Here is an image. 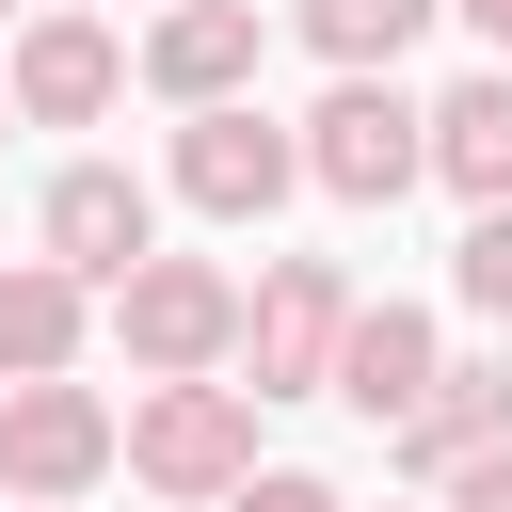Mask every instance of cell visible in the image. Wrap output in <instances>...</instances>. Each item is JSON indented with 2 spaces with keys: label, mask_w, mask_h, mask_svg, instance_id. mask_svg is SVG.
<instances>
[{
  "label": "cell",
  "mask_w": 512,
  "mask_h": 512,
  "mask_svg": "<svg viewBox=\"0 0 512 512\" xmlns=\"http://www.w3.org/2000/svg\"><path fill=\"white\" fill-rule=\"evenodd\" d=\"M128 480L176 496V512H224V496L256 480V384H224V368L128 384Z\"/></svg>",
  "instance_id": "cell-1"
},
{
  "label": "cell",
  "mask_w": 512,
  "mask_h": 512,
  "mask_svg": "<svg viewBox=\"0 0 512 512\" xmlns=\"http://www.w3.org/2000/svg\"><path fill=\"white\" fill-rule=\"evenodd\" d=\"M416 176H432V96H400V64H336V96L304 112V192L400 208Z\"/></svg>",
  "instance_id": "cell-2"
},
{
  "label": "cell",
  "mask_w": 512,
  "mask_h": 512,
  "mask_svg": "<svg viewBox=\"0 0 512 512\" xmlns=\"http://www.w3.org/2000/svg\"><path fill=\"white\" fill-rule=\"evenodd\" d=\"M96 320H112L128 384H176V368H240V272H224V256H128V272L96 288Z\"/></svg>",
  "instance_id": "cell-3"
},
{
  "label": "cell",
  "mask_w": 512,
  "mask_h": 512,
  "mask_svg": "<svg viewBox=\"0 0 512 512\" xmlns=\"http://www.w3.org/2000/svg\"><path fill=\"white\" fill-rule=\"evenodd\" d=\"M160 192H176V208H208V224H272V208L304 192V128H272L256 96H208V112H176Z\"/></svg>",
  "instance_id": "cell-4"
},
{
  "label": "cell",
  "mask_w": 512,
  "mask_h": 512,
  "mask_svg": "<svg viewBox=\"0 0 512 512\" xmlns=\"http://www.w3.org/2000/svg\"><path fill=\"white\" fill-rule=\"evenodd\" d=\"M336 336H352V272H336V256H256V288H240V368H256V400H320V384H336Z\"/></svg>",
  "instance_id": "cell-5"
},
{
  "label": "cell",
  "mask_w": 512,
  "mask_h": 512,
  "mask_svg": "<svg viewBox=\"0 0 512 512\" xmlns=\"http://www.w3.org/2000/svg\"><path fill=\"white\" fill-rule=\"evenodd\" d=\"M128 464V416L80 384V368H32V384H0V480L48 512V496H96Z\"/></svg>",
  "instance_id": "cell-6"
},
{
  "label": "cell",
  "mask_w": 512,
  "mask_h": 512,
  "mask_svg": "<svg viewBox=\"0 0 512 512\" xmlns=\"http://www.w3.org/2000/svg\"><path fill=\"white\" fill-rule=\"evenodd\" d=\"M0 96H16V128H96V112L128 96V32H112V16H80V0H32V16H16Z\"/></svg>",
  "instance_id": "cell-7"
},
{
  "label": "cell",
  "mask_w": 512,
  "mask_h": 512,
  "mask_svg": "<svg viewBox=\"0 0 512 512\" xmlns=\"http://www.w3.org/2000/svg\"><path fill=\"white\" fill-rule=\"evenodd\" d=\"M32 256H64L80 288H112L128 256H160V176H128V160H64V176L32 192Z\"/></svg>",
  "instance_id": "cell-8"
},
{
  "label": "cell",
  "mask_w": 512,
  "mask_h": 512,
  "mask_svg": "<svg viewBox=\"0 0 512 512\" xmlns=\"http://www.w3.org/2000/svg\"><path fill=\"white\" fill-rule=\"evenodd\" d=\"M256 48H272L256 0H160V16L128 32V80H144L160 112H208V96H256Z\"/></svg>",
  "instance_id": "cell-9"
},
{
  "label": "cell",
  "mask_w": 512,
  "mask_h": 512,
  "mask_svg": "<svg viewBox=\"0 0 512 512\" xmlns=\"http://www.w3.org/2000/svg\"><path fill=\"white\" fill-rule=\"evenodd\" d=\"M496 432H512V352H448V368H432V400H416V416H384V464H400V480H448V464H464V448H496Z\"/></svg>",
  "instance_id": "cell-10"
},
{
  "label": "cell",
  "mask_w": 512,
  "mask_h": 512,
  "mask_svg": "<svg viewBox=\"0 0 512 512\" xmlns=\"http://www.w3.org/2000/svg\"><path fill=\"white\" fill-rule=\"evenodd\" d=\"M432 368H448L432 304H352V336H336V384H320V400H352V416L384 432V416H416V400H432Z\"/></svg>",
  "instance_id": "cell-11"
},
{
  "label": "cell",
  "mask_w": 512,
  "mask_h": 512,
  "mask_svg": "<svg viewBox=\"0 0 512 512\" xmlns=\"http://www.w3.org/2000/svg\"><path fill=\"white\" fill-rule=\"evenodd\" d=\"M432 176H448L464 208H512V64H464V80L432 96Z\"/></svg>",
  "instance_id": "cell-12"
},
{
  "label": "cell",
  "mask_w": 512,
  "mask_h": 512,
  "mask_svg": "<svg viewBox=\"0 0 512 512\" xmlns=\"http://www.w3.org/2000/svg\"><path fill=\"white\" fill-rule=\"evenodd\" d=\"M80 336H96V288H80L64 256H16V272H0V384L80 368Z\"/></svg>",
  "instance_id": "cell-13"
},
{
  "label": "cell",
  "mask_w": 512,
  "mask_h": 512,
  "mask_svg": "<svg viewBox=\"0 0 512 512\" xmlns=\"http://www.w3.org/2000/svg\"><path fill=\"white\" fill-rule=\"evenodd\" d=\"M432 16H448V0H288V32H304L320 64H400Z\"/></svg>",
  "instance_id": "cell-14"
},
{
  "label": "cell",
  "mask_w": 512,
  "mask_h": 512,
  "mask_svg": "<svg viewBox=\"0 0 512 512\" xmlns=\"http://www.w3.org/2000/svg\"><path fill=\"white\" fill-rule=\"evenodd\" d=\"M448 288H464V320H496V336H512V208H464V240H448Z\"/></svg>",
  "instance_id": "cell-15"
},
{
  "label": "cell",
  "mask_w": 512,
  "mask_h": 512,
  "mask_svg": "<svg viewBox=\"0 0 512 512\" xmlns=\"http://www.w3.org/2000/svg\"><path fill=\"white\" fill-rule=\"evenodd\" d=\"M224 512H352V496H336V480H320V464H256V480H240V496H224Z\"/></svg>",
  "instance_id": "cell-16"
},
{
  "label": "cell",
  "mask_w": 512,
  "mask_h": 512,
  "mask_svg": "<svg viewBox=\"0 0 512 512\" xmlns=\"http://www.w3.org/2000/svg\"><path fill=\"white\" fill-rule=\"evenodd\" d=\"M432 512H512V432H496V448H464V464L432 480Z\"/></svg>",
  "instance_id": "cell-17"
},
{
  "label": "cell",
  "mask_w": 512,
  "mask_h": 512,
  "mask_svg": "<svg viewBox=\"0 0 512 512\" xmlns=\"http://www.w3.org/2000/svg\"><path fill=\"white\" fill-rule=\"evenodd\" d=\"M464 32H480V64H512V0H448Z\"/></svg>",
  "instance_id": "cell-18"
},
{
  "label": "cell",
  "mask_w": 512,
  "mask_h": 512,
  "mask_svg": "<svg viewBox=\"0 0 512 512\" xmlns=\"http://www.w3.org/2000/svg\"><path fill=\"white\" fill-rule=\"evenodd\" d=\"M384 512H432V496H384Z\"/></svg>",
  "instance_id": "cell-19"
},
{
  "label": "cell",
  "mask_w": 512,
  "mask_h": 512,
  "mask_svg": "<svg viewBox=\"0 0 512 512\" xmlns=\"http://www.w3.org/2000/svg\"><path fill=\"white\" fill-rule=\"evenodd\" d=\"M0 128H16V96H0Z\"/></svg>",
  "instance_id": "cell-20"
},
{
  "label": "cell",
  "mask_w": 512,
  "mask_h": 512,
  "mask_svg": "<svg viewBox=\"0 0 512 512\" xmlns=\"http://www.w3.org/2000/svg\"><path fill=\"white\" fill-rule=\"evenodd\" d=\"M48 512H80V496H48Z\"/></svg>",
  "instance_id": "cell-21"
},
{
  "label": "cell",
  "mask_w": 512,
  "mask_h": 512,
  "mask_svg": "<svg viewBox=\"0 0 512 512\" xmlns=\"http://www.w3.org/2000/svg\"><path fill=\"white\" fill-rule=\"evenodd\" d=\"M0 16H32V0H0Z\"/></svg>",
  "instance_id": "cell-22"
},
{
  "label": "cell",
  "mask_w": 512,
  "mask_h": 512,
  "mask_svg": "<svg viewBox=\"0 0 512 512\" xmlns=\"http://www.w3.org/2000/svg\"><path fill=\"white\" fill-rule=\"evenodd\" d=\"M144 16H160V0H144Z\"/></svg>",
  "instance_id": "cell-23"
}]
</instances>
